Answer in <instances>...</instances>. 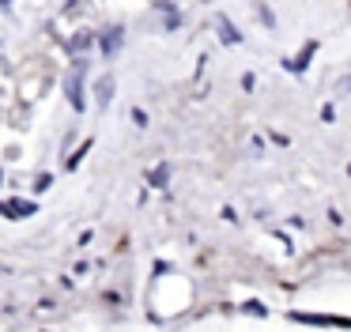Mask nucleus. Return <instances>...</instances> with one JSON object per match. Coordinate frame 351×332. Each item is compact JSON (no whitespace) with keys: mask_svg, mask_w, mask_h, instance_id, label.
<instances>
[{"mask_svg":"<svg viewBox=\"0 0 351 332\" xmlns=\"http://www.w3.org/2000/svg\"><path fill=\"white\" fill-rule=\"evenodd\" d=\"M80 75H84V72L76 68V72L69 75V83H64V87H69V102H72V110H84V91H80L84 83H80Z\"/></svg>","mask_w":351,"mask_h":332,"instance_id":"nucleus-1","label":"nucleus"},{"mask_svg":"<svg viewBox=\"0 0 351 332\" xmlns=\"http://www.w3.org/2000/svg\"><path fill=\"white\" fill-rule=\"evenodd\" d=\"M313 49H317V45H313V42H306V49H302V53H298V60H291V72H302V68H306V64H310V57H313Z\"/></svg>","mask_w":351,"mask_h":332,"instance_id":"nucleus-2","label":"nucleus"},{"mask_svg":"<svg viewBox=\"0 0 351 332\" xmlns=\"http://www.w3.org/2000/svg\"><path fill=\"white\" fill-rule=\"evenodd\" d=\"M117 45H121V30L114 27L106 38H102V53H117Z\"/></svg>","mask_w":351,"mask_h":332,"instance_id":"nucleus-3","label":"nucleus"},{"mask_svg":"<svg viewBox=\"0 0 351 332\" xmlns=\"http://www.w3.org/2000/svg\"><path fill=\"white\" fill-rule=\"evenodd\" d=\"M110 95H114V80H110V75H102V80H99V106H106Z\"/></svg>","mask_w":351,"mask_h":332,"instance_id":"nucleus-4","label":"nucleus"},{"mask_svg":"<svg viewBox=\"0 0 351 332\" xmlns=\"http://www.w3.org/2000/svg\"><path fill=\"white\" fill-rule=\"evenodd\" d=\"M219 30H223V42H230V45H234V42H238V34H234V27H230V23H227V19H219Z\"/></svg>","mask_w":351,"mask_h":332,"instance_id":"nucleus-5","label":"nucleus"},{"mask_svg":"<svg viewBox=\"0 0 351 332\" xmlns=\"http://www.w3.org/2000/svg\"><path fill=\"white\" fill-rule=\"evenodd\" d=\"M167 178H170V170H167V166H159V170L152 174V185H167Z\"/></svg>","mask_w":351,"mask_h":332,"instance_id":"nucleus-6","label":"nucleus"},{"mask_svg":"<svg viewBox=\"0 0 351 332\" xmlns=\"http://www.w3.org/2000/svg\"><path fill=\"white\" fill-rule=\"evenodd\" d=\"M132 121H136V125L144 128V125H147V113H144V110H132Z\"/></svg>","mask_w":351,"mask_h":332,"instance_id":"nucleus-7","label":"nucleus"},{"mask_svg":"<svg viewBox=\"0 0 351 332\" xmlns=\"http://www.w3.org/2000/svg\"><path fill=\"white\" fill-rule=\"evenodd\" d=\"M343 91H351V75H348V80H343Z\"/></svg>","mask_w":351,"mask_h":332,"instance_id":"nucleus-8","label":"nucleus"}]
</instances>
